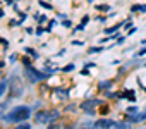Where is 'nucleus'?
<instances>
[{
	"mask_svg": "<svg viewBox=\"0 0 146 129\" xmlns=\"http://www.w3.org/2000/svg\"><path fill=\"white\" fill-rule=\"evenodd\" d=\"M9 84H11V91H9V98H21L24 95V86L23 81L17 74H12L9 78Z\"/></svg>",
	"mask_w": 146,
	"mask_h": 129,
	"instance_id": "20e7f679",
	"label": "nucleus"
},
{
	"mask_svg": "<svg viewBox=\"0 0 146 129\" xmlns=\"http://www.w3.org/2000/svg\"><path fill=\"white\" fill-rule=\"evenodd\" d=\"M9 26H21V23H19V21H16V19H11Z\"/></svg>",
	"mask_w": 146,
	"mask_h": 129,
	"instance_id": "f704fd0d",
	"label": "nucleus"
},
{
	"mask_svg": "<svg viewBox=\"0 0 146 129\" xmlns=\"http://www.w3.org/2000/svg\"><path fill=\"white\" fill-rule=\"evenodd\" d=\"M9 62H11V64L17 62V53H11V57H9Z\"/></svg>",
	"mask_w": 146,
	"mask_h": 129,
	"instance_id": "c85d7f7f",
	"label": "nucleus"
},
{
	"mask_svg": "<svg viewBox=\"0 0 146 129\" xmlns=\"http://www.w3.org/2000/svg\"><path fill=\"white\" fill-rule=\"evenodd\" d=\"M60 24H62L64 28H72V21H70V19H62Z\"/></svg>",
	"mask_w": 146,
	"mask_h": 129,
	"instance_id": "412c9836",
	"label": "nucleus"
},
{
	"mask_svg": "<svg viewBox=\"0 0 146 129\" xmlns=\"http://www.w3.org/2000/svg\"><path fill=\"white\" fill-rule=\"evenodd\" d=\"M0 43H2V45H4L5 48H7V45H9V41H7L5 38H0Z\"/></svg>",
	"mask_w": 146,
	"mask_h": 129,
	"instance_id": "c9c22d12",
	"label": "nucleus"
},
{
	"mask_svg": "<svg viewBox=\"0 0 146 129\" xmlns=\"http://www.w3.org/2000/svg\"><path fill=\"white\" fill-rule=\"evenodd\" d=\"M72 45H74V47H83L84 41H81V40H74V41H72Z\"/></svg>",
	"mask_w": 146,
	"mask_h": 129,
	"instance_id": "473e14b6",
	"label": "nucleus"
},
{
	"mask_svg": "<svg viewBox=\"0 0 146 129\" xmlns=\"http://www.w3.org/2000/svg\"><path fill=\"white\" fill-rule=\"evenodd\" d=\"M119 98H125L127 102L134 103L136 102V91L134 90H124L122 93H119Z\"/></svg>",
	"mask_w": 146,
	"mask_h": 129,
	"instance_id": "6e6552de",
	"label": "nucleus"
},
{
	"mask_svg": "<svg viewBox=\"0 0 146 129\" xmlns=\"http://www.w3.org/2000/svg\"><path fill=\"white\" fill-rule=\"evenodd\" d=\"M33 60H35V59H33L31 55H29V57H28V55H23V57H21V64H23V66H29V64H33Z\"/></svg>",
	"mask_w": 146,
	"mask_h": 129,
	"instance_id": "dca6fc26",
	"label": "nucleus"
},
{
	"mask_svg": "<svg viewBox=\"0 0 146 129\" xmlns=\"http://www.w3.org/2000/svg\"><path fill=\"white\" fill-rule=\"evenodd\" d=\"M38 5H40V7H43L45 11H53V5H52V4H48L46 0H38Z\"/></svg>",
	"mask_w": 146,
	"mask_h": 129,
	"instance_id": "4468645a",
	"label": "nucleus"
},
{
	"mask_svg": "<svg viewBox=\"0 0 146 129\" xmlns=\"http://www.w3.org/2000/svg\"><path fill=\"white\" fill-rule=\"evenodd\" d=\"M90 21H91V16H88V14H84V16H83V17H81V23H83V24H84V26H86V24H88V23H90Z\"/></svg>",
	"mask_w": 146,
	"mask_h": 129,
	"instance_id": "b1692460",
	"label": "nucleus"
},
{
	"mask_svg": "<svg viewBox=\"0 0 146 129\" xmlns=\"http://www.w3.org/2000/svg\"><path fill=\"white\" fill-rule=\"evenodd\" d=\"M124 43H125V36H119L115 40V45H124Z\"/></svg>",
	"mask_w": 146,
	"mask_h": 129,
	"instance_id": "cd10ccee",
	"label": "nucleus"
},
{
	"mask_svg": "<svg viewBox=\"0 0 146 129\" xmlns=\"http://www.w3.org/2000/svg\"><path fill=\"white\" fill-rule=\"evenodd\" d=\"M33 19H35L38 24H43V23H46V16H45V14H40V12H36V14L33 16Z\"/></svg>",
	"mask_w": 146,
	"mask_h": 129,
	"instance_id": "f8f14e48",
	"label": "nucleus"
},
{
	"mask_svg": "<svg viewBox=\"0 0 146 129\" xmlns=\"http://www.w3.org/2000/svg\"><path fill=\"white\" fill-rule=\"evenodd\" d=\"M79 74H81V76H90V69H88V67H84V69H81V71H79Z\"/></svg>",
	"mask_w": 146,
	"mask_h": 129,
	"instance_id": "7c9ffc66",
	"label": "nucleus"
},
{
	"mask_svg": "<svg viewBox=\"0 0 146 129\" xmlns=\"http://www.w3.org/2000/svg\"><path fill=\"white\" fill-rule=\"evenodd\" d=\"M105 50V47H90L88 48V53L90 55H93V53H102Z\"/></svg>",
	"mask_w": 146,
	"mask_h": 129,
	"instance_id": "2eb2a0df",
	"label": "nucleus"
},
{
	"mask_svg": "<svg viewBox=\"0 0 146 129\" xmlns=\"http://www.w3.org/2000/svg\"><path fill=\"white\" fill-rule=\"evenodd\" d=\"M113 83H115L113 79H103V81L98 83V90H102V91H108V90H112Z\"/></svg>",
	"mask_w": 146,
	"mask_h": 129,
	"instance_id": "1a4fd4ad",
	"label": "nucleus"
},
{
	"mask_svg": "<svg viewBox=\"0 0 146 129\" xmlns=\"http://www.w3.org/2000/svg\"><path fill=\"white\" fill-rule=\"evenodd\" d=\"M17 129H31V124H29L28 120H24V122H19V124H17Z\"/></svg>",
	"mask_w": 146,
	"mask_h": 129,
	"instance_id": "aec40b11",
	"label": "nucleus"
},
{
	"mask_svg": "<svg viewBox=\"0 0 146 129\" xmlns=\"http://www.w3.org/2000/svg\"><path fill=\"white\" fill-rule=\"evenodd\" d=\"M102 103H105L102 98H88V100H84V102L79 103V108L83 112H86V110H96V107H100Z\"/></svg>",
	"mask_w": 146,
	"mask_h": 129,
	"instance_id": "39448f33",
	"label": "nucleus"
},
{
	"mask_svg": "<svg viewBox=\"0 0 146 129\" xmlns=\"http://www.w3.org/2000/svg\"><path fill=\"white\" fill-rule=\"evenodd\" d=\"M60 119V112L58 110H38L35 115H33V120L36 124H50V122H55Z\"/></svg>",
	"mask_w": 146,
	"mask_h": 129,
	"instance_id": "f03ea898",
	"label": "nucleus"
},
{
	"mask_svg": "<svg viewBox=\"0 0 146 129\" xmlns=\"http://www.w3.org/2000/svg\"><path fill=\"white\" fill-rule=\"evenodd\" d=\"M125 112H127V114H137V112H139V108H137L136 105H134V107L131 105V107H127V110H125Z\"/></svg>",
	"mask_w": 146,
	"mask_h": 129,
	"instance_id": "5701e85b",
	"label": "nucleus"
},
{
	"mask_svg": "<svg viewBox=\"0 0 146 129\" xmlns=\"http://www.w3.org/2000/svg\"><path fill=\"white\" fill-rule=\"evenodd\" d=\"M57 17H58V19H60V21H62V19H65V17H67V16H65V14H58V16H57Z\"/></svg>",
	"mask_w": 146,
	"mask_h": 129,
	"instance_id": "79ce46f5",
	"label": "nucleus"
},
{
	"mask_svg": "<svg viewBox=\"0 0 146 129\" xmlns=\"http://www.w3.org/2000/svg\"><path fill=\"white\" fill-rule=\"evenodd\" d=\"M2 17H5V11H4L2 7H0V19H2Z\"/></svg>",
	"mask_w": 146,
	"mask_h": 129,
	"instance_id": "4c0bfd02",
	"label": "nucleus"
},
{
	"mask_svg": "<svg viewBox=\"0 0 146 129\" xmlns=\"http://www.w3.org/2000/svg\"><path fill=\"white\" fill-rule=\"evenodd\" d=\"M16 2H21V0H16Z\"/></svg>",
	"mask_w": 146,
	"mask_h": 129,
	"instance_id": "de8ad7c7",
	"label": "nucleus"
},
{
	"mask_svg": "<svg viewBox=\"0 0 146 129\" xmlns=\"http://www.w3.org/2000/svg\"><path fill=\"white\" fill-rule=\"evenodd\" d=\"M53 93L58 96V100H67V98H69V93H70V88L57 86V88H53Z\"/></svg>",
	"mask_w": 146,
	"mask_h": 129,
	"instance_id": "0eeeda50",
	"label": "nucleus"
},
{
	"mask_svg": "<svg viewBox=\"0 0 146 129\" xmlns=\"http://www.w3.org/2000/svg\"><path fill=\"white\" fill-rule=\"evenodd\" d=\"M24 53H28V55H31L35 60L36 59H40V55H38V52L36 50H33V48H29V47H24Z\"/></svg>",
	"mask_w": 146,
	"mask_h": 129,
	"instance_id": "ddd939ff",
	"label": "nucleus"
},
{
	"mask_svg": "<svg viewBox=\"0 0 146 129\" xmlns=\"http://www.w3.org/2000/svg\"><path fill=\"white\" fill-rule=\"evenodd\" d=\"M0 76H2V72H0Z\"/></svg>",
	"mask_w": 146,
	"mask_h": 129,
	"instance_id": "09e8293b",
	"label": "nucleus"
},
{
	"mask_svg": "<svg viewBox=\"0 0 146 129\" xmlns=\"http://www.w3.org/2000/svg\"><path fill=\"white\" fill-rule=\"evenodd\" d=\"M26 35H35V29L33 28H26Z\"/></svg>",
	"mask_w": 146,
	"mask_h": 129,
	"instance_id": "e433bc0d",
	"label": "nucleus"
},
{
	"mask_svg": "<svg viewBox=\"0 0 146 129\" xmlns=\"http://www.w3.org/2000/svg\"><path fill=\"white\" fill-rule=\"evenodd\" d=\"M43 33H46V29H45L43 26H38V28L35 29V35H36V36H41Z\"/></svg>",
	"mask_w": 146,
	"mask_h": 129,
	"instance_id": "4be33fe9",
	"label": "nucleus"
},
{
	"mask_svg": "<svg viewBox=\"0 0 146 129\" xmlns=\"http://www.w3.org/2000/svg\"><path fill=\"white\" fill-rule=\"evenodd\" d=\"M144 12H146V4L141 5V14H144Z\"/></svg>",
	"mask_w": 146,
	"mask_h": 129,
	"instance_id": "a19ab883",
	"label": "nucleus"
},
{
	"mask_svg": "<svg viewBox=\"0 0 146 129\" xmlns=\"http://www.w3.org/2000/svg\"><path fill=\"white\" fill-rule=\"evenodd\" d=\"M84 67H88V69L93 67V69H95V67H96V64H95V62H86V64H84Z\"/></svg>",
	"mask_w": 146,
	"mask_h": 129,
	"instance_id": "72a5a7b5",
	"label": "nucleus"
},
{
	"mask_svg": "<svg viewBox=\"0 0 146 129\" xmlns=\"http://www.w3.org/2000/svg\"><path fill=\"white\" fill-rule=\"evenodd\" d=\"M31 117H33L31 107H28V105H17V107H12L11 110H7L2 115V120L9 122V124H19V122L29 120Z\"/></svg>",
	"mask_w": 146,
	"mask_h": 129,
	"instance_id": "f257e3e1",
	"label": "nucleus"
},
{
	"mask_svg": "<svg viewBox=\"0 0 146 129\" xmlns=\"http://www.w3.org/2000/svg\"><path fill=\"white\" fill-rule=\"evenodd\" d=\"M5 4H7V5H14V4H16V0H5Z\"/></svg>",
	"mask_w": 146,
	"mask_h": 129,
	"instance_id": "ea45409f",
	"label": "nucleus"
},
{
	"mask_svg": "<svg viewBox=\"0 0 146 129\" xmlns=\"http://www.w3.org/2000/svg\"><path fill=\"white\" fill-rule=\"evenodd\" d=\"M86 2H88V4H95V0H86Z\"/></svg>",
	"mask_w": 146,
	"mask_h": 129,
	"instance_id": "a18cd8bd",
	"label": "nucleus"
},
{
	"mask_svg": "<svg viewBox=\"0 0 146 129\" xmlns=\"http://www.w3.org/2000/svg\"><path fill=\"white\" fill-rule=\"evenodd\" d=\"M131 12H141V5H139V4L131 5Z\"/></svg>",
	"mask_w": 146,
	"mask_h": 129,
	"instance_id": "bb28decb",
	"label": "nucleus"
},
{
	"mask_svg": "<svg viewBox=\"0 0 146 129\" xmlns=\"http://www.w3.org/2000/svg\"><path fill=\"white\" fill-rule=\"evenodd\" d=\"M72 71H76V66H74V64H67V66L60 67V72H72Z\"/></svg>",
	"mask_w": 146,
	"mask_h": 129,
	"instance_id": "f3484780",
	"label": "nucleus"
},
{
	"mask_svg": "<svg viewBox=\"0 0 146 129\" xmlns=\"http://www.w3.org/2000/svg\"><path fill=\"white\" fill-rule=\"evenodd\" d=\"M55 24H57V19H52V21H48V26H46V33H52V29L55 28Z\"/></svg>",
	"mask_w": 146,
	"mask_h": 129,
	"instance_id": "6ab92c4d",
	"label": "nucleus"
},
{
	"mask_svg": "<svg viewBox=\"0 0 146 129\" xmlns=\"http://www.w3.org/2000/svg\"><path fill=\"white\" fill-rule=\"evenodd\" d=\"M7 88H9V79H2V81H0V98L5 95Z\"/></svg>",
	"mask_w": 146,
	"mask_h": 129,
	"instance_id": "9d476101",
	"label": "nucleus"
},
{
	"mask_svg": "<svg viewBox=\"0 0 146 129\" xmlns=\"http://www.w3.org/2000/svg\"><path fill=\"white\" fill-rule=\"evenodd\" d=\"M4 66H5V62H4V60H0V69H2Z\"/></svg>",
	"mask_w": 146,
	"mask_h": 129,
	"instance_id": "c03bdc74",
	"label": "nucleus"
},
{
	"mask_svg": "<svg viewBox=\"0 0 146 129\" xmlns=\"http://www.w3.org/2000/svg\"><path fill=\"white\" fill-rule=\"evenodd\" d=\"M23 67H24V78H26L31 84L40 83V81H43V79L50 78L45 71H38V69H35L33 64H29V66H23Z\"/></svg>",
	"mask_w": 146,
	"mask_h": 129,
	"instance_id": "7ed1b4c3",
	"label": "nucleus"
},
{
	"mask_svg": "<svg viewBox=\"0 0 146 129\" xmlns=\"http://www.w3.org/2000/svg\"><path fill=\"white\" fill-rule=\"evenodd\" d=\"M134 33H137V28H136V26H132V28H131V29L127 31V36H132Z\"/></svg>",
	"mask_w": 146,
	"mask_h": 129,
	"instance_id": "c756f323",
	"label": "nucleus"
},
{
	"mask_svg": "<svg viewBox=\"0 0 146 129\" xmlns=\"http://www.w3.org/2000/svg\"><path fill=\"white\" fill-rule=\"evenodd\" d=\"M117 126H119L117 120H113V119H107V117L98 119V120L93 122V127H117Z\"/></svg>",
	"mask_w": 146,
	"mask_h": 129,
	"instance_id": "423d86ee",
	"label": "nucleus"
},
{
	"mask_svg": "<svg viewBox=\"0 0 146 129\" xmlns=\"http://www.w3.org/2000/svg\"><path fill=\"white\" fill-rule=\"evenodd\" d=\"M95 9H96L98 12H108V11H110V4H96Z\"/></svg>",
	"mask_w": 146,
	"mask_h": 129,
	"instance_id": "9b49d317",
	"label": "nucleus"
},
{
	"mask_svg": "<svg viewBox=\"0 0 146 129\" xmlns=\"http://www.w3.org/2000/svg\"><path fill=\"white\" fill-rule=\"evenodd\" d=\"M143 66H144V67H146V62H143Z\"/></svg>",
	"mask_w": 146,
	"mask_h": 129,
	"instance_id": "49530a36",
	"label": "nucleus"
},
{
	"mask_svg": "<svg viewBox=\"0 0 146 129\" xmlns=\"http://www.w3.org/2000/svg\"><path fill=\"white\" fill-rule=\"evenodd\" d=\"M41 107V102H35V105H33V108H40Z\"/></svg>",
	"mask_w": 146,
	"mask_h": 129,
	"instance_id": "58836bf2",
	"label": "nucleus"
},
{
	"mask_svg": "<svg viewBox=\"0 0 146 129\" xmlns=\"http://www.w3.org/2000/svg\"><path fill=\"white\" fill-rule=\"evenodd\" d=\"M26 19H28V14H26V12H19V23L23 24Z\"/></svg>",
	"mask_w": 146,
	"mask_h": 129,
	"instance_id": "393cba45",
	"label": "nucleus"
},
{
	"mask_svg": "<svg viewBox=\"0 0 146 129\" xmlns=\"http://www.w3.org/2000/svg\"><path fill=\"white\" fill-rule=\"evenodd\" d=\"M108 19H110L108 14H105V16H98V17H96V21H100V23H107Z\"/></svg>",
	"mask_w": 146,
	"mask_h": 129,
	"instance_id": "a878e982",
	"label": "nucleus"
},
{
	"mask_svg": "<svg viewBox=\"0 0 146 129\" xmlns=\"http://www.w3.org/2000/svg\"><path fill=\"white\" fill-rule=\"evenodd\" d=\"M144 55H146V47H144V48H141V50L136 53V57H144Z\"/></svg>",
	"mask_w": 146,
	"mask_h": 129,
	"instance_id": "2f4dec72",
	"label": "nucleus"
},
{
	"mask_svg": "<svg viewBox=\"0 0 146 129\" xmlns=\"http://www.w3.org/2000/svg\"><path fill=\"white\" fill-rule=\"evenodd\" d=\"M64 53H65V48H62V50H60V52L57 53V57H60V55H64Z\"/></svg>",
	"mask_w": 146,
	"mask_h": 129,
	"instance_id": "37998d69",
	"label": "nucleus"
},
{
	"mask_svg": "<svg viewBox=\"0 0 146 129\" xmlns=\"http://www.w3.org/2000/svg\"><path fill=\"white\" fill-rule=\"evenodd\" d=\"M84 28H86V26H84L83 23H79L78 26H74V28H72V35H78V33H81V31H84Z\"/></svg>",
	"mask_w": 146,
	"mask_h": 129,
	"instance_id": "a211bd4d",
	"label": "nucleus"
}]
</instances>
